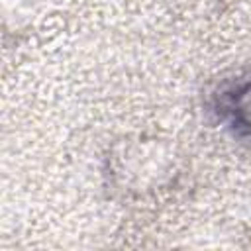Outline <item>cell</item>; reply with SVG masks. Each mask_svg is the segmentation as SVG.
<instances>
[{
	"mask_svg": "<svg viewBox=\"0 0 251 251\" xmlns=\"http://www.w3.org/2000/svg\"><path fill=\"white\" fill-rule=\"evenodd\" d=\"M218 108L222 120L237 135L251 139V78L224 92Z\"/></svg>",
	"mask_w": 251,
	"mask_h": 251,
	"instance_id": "1",
	"label": "cell"
}]
</instances>
